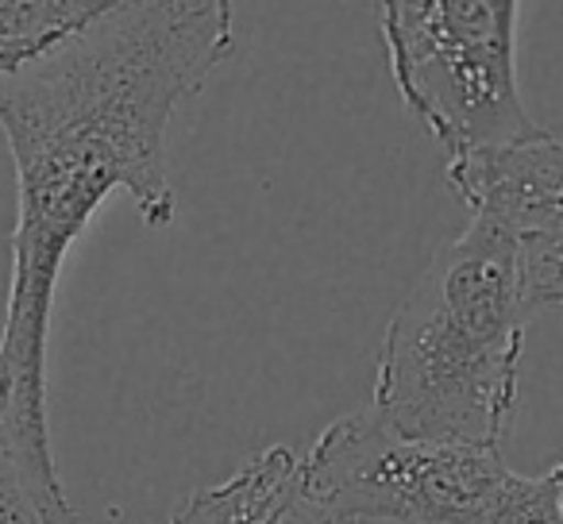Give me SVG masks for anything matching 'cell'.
Returning <instances> with one entry per match:
<instances>
[{
    "label": "cell",
    "instance_id": "cell-6",
    "mask_svg": "<svg viewBox=\"0 0 563 524\" xmlns=\"http://www.w3.org/2000/svg\"><path fill=\"white\" fill-rule=\"evenodd\" d=\"M301 459L290 447H266L217 486L181 501L170 524H271L298 490Z\"/></svg>",
    "mask_w": 563,
    "mask_h": 524
},
{
    "label": "cell",
    "instance_id": "cell-7",
    "mask_svg": "<svg viewBox=\"0 0 563 524\" xmlns=\"http://www.w3.org/2000/svg\"><path fill=\"white\" fill-rule=\"evenodd\" d=\"M109 0H0V74L20 70L97 16Z\"/></svg>",
    "mask_w": 563,
    "mask_h": 524
},
{
    "label": "cell",
    "instance_id": "cell-1",
    "mask_svg": "<svg viewBox=\"0 0 563 524\" xmlns=\"http://www.w3.org/2000/svg\"><path fill=\"white\" fill-rule=\"evenodd\" d=\"M228 55V0H109L63 43L0 74V132L16 163L0 436L51 524H78L47 416V347L63 263L117 189L132 197L147 227H170V120Z\"/></svg>",
    "mask_w": 563,
    "mask_h": 524
},
{
    "label": "cell",
    "instance_id": "cell-3",
    "mask_svg": "<svg viewBox=\"0 0 563 524\" xmlns=\"http://www.w3.org/2000/svg\"><path fill=\"white\" fill-rule=\"evenodd\" d=\"M301 490L352 524H563L548 475L509 470L501 447L406 439L371 409L313 439Z\"/></svg>",
    "mask_w": 563,
    "mask_h": 524
},
{
    "label": "cell",
    "instance_id": "cell-8",
    "mask_svg": "<svg viewBox=\"0 0 563 524\" xmlns=\"http://www.w3.org/2000/svg\"><path fill=\"white\" fill-rule=\"evenodd\" d=\"M0 524H51L35 490L27 486L24 470L12 459L4 436H0Z\"/></svg>",
    "mask_w": 563,
    "mask_h": 524
},
{
    "label": "cell",
    "instance_id": "cell-10",
    "mask_svg": "<svg viewBox=\"0 0 563 524\" xmlns=\"http://www.w3.org/2000/svg\"><path fill=\"white\" fill-rule=\"evenodd\" d=\"M548 478H552V486H555V498H560V513H563V462H560V467H552V470H548Z\"/></svg>",
    "mask_w": 563,
    "mask_h": 524
},
{
    "label": "cell",
    "instance_id": "cell-2",
    "mask_svg": "<svg viewBox=\"0 0 563 524\" xmlns=\"http://www.w3.org/2000/svg\"><path fill=\"white\" fill-rule=\"evenodd\" d=\"M537 313L514 239L471 220L394 305L371 413L406 439L501 447Z\"/></svg>",
    "mask_w": 563,
    "mask_h": 524
},
{
    "label": "cell",
    "instance_id": "cell-9",
    "mask_svg": "<svg viewBox=\"0 0 563 524\" xmlns=\"http://www.w3.org/2000/svg\"><path fill=\"white\" fill-rule=\"evenodd\" d=\"M271 524H352V521H344V516L317 505L313 498H306V490H301V470H298V490H294V498L274 513Z\"/></svg>",
    "mask_w": 563,
    "mask_h": 524
},
{
    "label": "cell",
    "instance_id": "cell-5",
    "mask_svg": "<svg viewBox=\"0 0 563 524\" xmlns=\"http://www.w3.org/2000/svg\"><path fill=\"white\" fill-rule=\"evenodd\" d=\"M448 181L471 220L501 227L514 239L532 305H563V135H537L448 166Z\"/></svg>",
    "mask_w": 563,
    "mask_h": 524
},
{
    "label": "cell",
    "instance_id": "cell-4",
    "mask_svg": "<svg viewBox=\"0 0 563 524\" xmlns=\"http://www.w3.org/2000/svg\"><path fill=\"white\" fill-rule=\"evenodd\" d=\"M514 0H386L383 40L406 109L444 147L448 166L537 140L517 86Z\"/></svg>",
    "mask_w": 563,
    "mask_h": 524
}]
</instances>
